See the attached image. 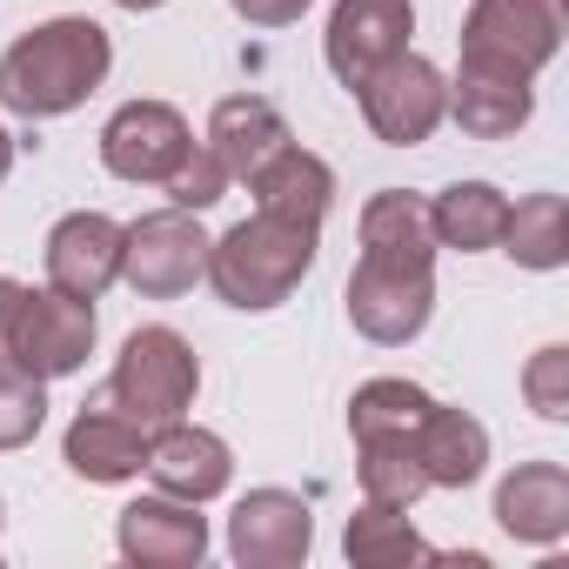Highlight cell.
Returning <instances> with one entry per match:
<instances>
[{"label":"cell","mask_w":569,"mask_h":569,"mask_svg":"<svg viewBox=\"0 0 569 569\" xmlns=\"http://www.w3.org/2000/svg\"><path fill=\"white\" fill-rule=\"evenodd\" d=\"M429 402H436L429 389H416L402 376H376L349 402V436L356 442H369V436H416V422L429 416Z\"/></svg>","instance_id":"484cf974"},{"label":"cell","mask_w":569,"mask_h":569,"mask_svg":"<svg viewBox=\"0 0 569 569\" xmlns=\"http://www.w3.org/2000/svg\"><path fill=\"white\" fill-rule=\"evenodd\" d=\"M208 274V234H201V214H188V208H154V214H141V221H128L121 228V281L134 296H148V302H174V296H188L194 281Z\"/></svg>","instance_id":"8992f818"},{"label":"cell","mask_w":569,"mask_h":569,"mask_svg":"<svg viewBox=\"0 0 569 569\" xmlns=\"http://www.w3.org/2000/svg\"><path fill=\"white\" fill-rule=\"evenodd\" d=\"M342 549H349L356 569H402V562H429V556H436V549L416 536L409 509H382V502H362V516H349Z\"/></svg>","instance_id":"cb8c5ba5"},{"label":"cell","mask_w":569,"mask_h":569,"mask_svg":"<svg viewBox=\"0 0 569 569\" xmlns=\"http://www.w3.org/2000/svg\"><path fill=\"white\" fill-rule=\"evenodd\" d=\"M516 268H536V274H556L562 261H569V208H562V194H549V188H536V194H522L516 208H509V221H502V241H496Z\"/></svg>","instance_id":"603a6c76"},{"label":"cell","mask_w":569,"mask_h":569,"mask_svg":"<svg viewBox=\"0 0 569 569\" xmlns=\"http://www.w3.org/2000/svg\"><path fill=\"white\" fill-rule=\"evenodd\" d=\"M496 522L516 542H562L569 536V469L562 462H522L496 482Z\"/></svg>","instance_id":"2e32d148"},{"label":"cell","mask_w":569,"mask_h":569,"mask_svg":"<svg viewBox=\"0 0 569 569\" xmlns=\"http://www.w3.org/2000/svg\"><path fill=\"white\" fill-rule=\"evenodd\" d=\"M356 101H362V121L376 128V141H389V148H416V141H429L436 128H442V114H449V81H442V68L436 61H422V54H389L362 88H349Z\"/></svg>","instance_id":"52a82bcc"},{"label":"cell","mask_w":569,"mask_h":569,"mask_svg":"<svg viewBox=\"0 0 569 569\" xmlns=\"http://www.w3.org/2000/svg\"><path fill=\"white\" fill-rule=\"evenodd\" d=\"M254 208H268V214H296V221H316L322 228V214L336 208V168L322 161V154H309V148H281L254 181Z\"/></svg>","instance_id":"44dd1931"},{"label":"cell","mask_w":569,"mask_h":569,"mask_svg":"<svg viewBox=\"0 0 569 569\" xmlns=\"http://www.w3.org/2000/svg\"><path fill=\"white\" fill-rule=\"evenodd\" d=\"M8 168H14V134L0 128V181H8Z\"/></svg>","instance_id":"4dcf8cb0"},{"label":"cell","mask_w":569,"mask_h":569,"mask_svg":"<svg viewBox=\"0 0 569 569\" xmlns=\"http://www.w3.org/2000/svg\"><path fill=\"white\" fill-rule=\"evenodd\" d=\"M114 68V41L88 14H61L28 28L8 54H0V108L21 121H54L74 114Z\"/></svg>","instance_id":"6da1fadb"},{"label":"cell","mask_w":569,"mask_h":569,"mask_svg":"<svg viewBox=\"0 0 569 569\" xmlns=\"http://www.w3.org/2000/svg\"><path fill=\"white\" fill-rule=\"evenodd\" d=\"M48 422V382L0 349V449H28Z\"/></svg>","instance_id":"4316f807"},{"label":"cell","mask_w":569,"mask_h":569,"mask_svg":"<svg viewBox=\"0 0 569 569\" xmlns=\"http://www.w3.org/2000/svg\"><path fill=\"white\" fill-rule=\"evenodd\" d=\"M228 8L248 21V28H289V21H302L316 0H228Z\"/></svg>","instance_id":"f546056e"},{"label":"cell","mask_w":569,"mask_h":569,"mask_svg":"<svg viewBox=\"0 0 569 569\" xmlns=\"http://www.w3.org/2000/svg\"><path fill=\"white\" fill-rule=\"evenodd\" d=\"M429 316H436V268H402V261H376V254L356 261V274H349L356 336H369L382 349H402L429 329Z\"/></svg>","instance_id":"ba28073f"},{"label":"cell","mask_w":569,"mask_h":569,"mask_svg":"<svg viewBox=\"0 0 569 569\" xmlns=\"http://www.w3.org/2000/svg\"><path fill=\"white\" fill-rule=\"evenodd\" d=\"M362 449V496L382 509H416L429 496V469L416 456V436H369Z\"/></svg>","instance_id":"d4e9b609"},{"label":"cell","mask_w":569,"mask_h":569,"mask_svg":"<svg viewBox=\"0 0 569 569\" xmlns=\"http://www.w3.org/2000/svg\"><path fill=\"white\" fill-rule=\"evenodd\" d=\"M522 396H529V409H536L542 422H569V349H562V342H549V349L529 356Z\"/></svg>","instance_id":"83f0119b"},{"label":"cell","mask_w":569,"mask_h":569,"mask_svg":"<svg viewBox=\"0 0 569 569\" xmlns=\"http://www.w3.org/2000/svg\"><path fill=\"white\" fill-rule=\"evenodd\" d=\"M188 148H194V134H188L181 108H168V101H128V108H114L108 128H101V161H108V174H114V181H134V188H161V181L181 168Z\"/></svg>","instance_id":"9c48e42d"},{"label":"cell","mask_w":569,"mask_h":569,"mask_svg":"<svg viewBox=\"0 0 569 569\" xmlns=\"http://www.w3.org/2000/svg\"><path fill=\"white\" fill-rule=\"evenodd\" d=\"M161 188H168V201H174V208L201 214V208H214V201L228 194V168H221V161L208 154V141H201V148H188V154H181V168H174Z\"/></svg>","instance_id":"f1b7e54d"},{"label":"cell","mask_w":569,"mask_h":569,"mask_svg":"<svg viewBox=\"0 0 569 569\" xmlns=\"http://www.w3.org/2000/svg\"><path fill=\"white\" fill-rule=\"evenodd\" d=\"M362 254L376 261H402V268H436V228H429V201L409 188H382L362 208Z\"/></svg>","instance_id":"ffe728a7"},{"label":"cell","mask_w":569,"mask_h":569,"mask_svg":"<svg viewBox=\"0 0 569 569\" xmlns=\"http://www.w3.org/2000/svg\"><path fill=\"white\" fill-rule=\"evenodd\" d=\"M502 221H509V194L496 181H456L429 201L436 248H456V254H489L502 241Z\"/></svg>","instance_id":"7402d4cb"},{"label":"cell","mask_w":569,"mask_h":569,"mask_svg":"<svg viewBox=\"0 0 569 569\" xmlns=\"http://www.w3.org/2000/svg\"><path fill=\"white\" fill-rule=\"evenodd\" d=\"M141 469H148L154 489L174 496V502H214V496L234 482L228 442H221L214 429H194V422H161V429L148 436V462H141Z\"/></svg>","instance_id":"5bb4252c"},{"label":"cell","mask_w":569,"mask_h":569,"mask_svg":"<svg viewBox=\"0 0 569 569\" xmlns=\"http://www.w3.org/2000/svg\"><path fill=\"white\" fill-rule=\"evenodd\" d=\"M194 389H201V362H194L188 336L154 322V329H134V336L121 342L101 402H114L121 416H134V422L154 436L161 422H181V416L194 409Z\"/></svg>","instance_id":"277c9868"},{"label":"cell","mask_w":569,"mask_h":569,"mask_svg":"<svg viewBox=\"0 0 569 569\" xmlns=\"http://www.w3.org/2000/svg\"><path fill=\"white\" fill-rule=\"evenodd\" d=\"M114 8H128V14H154V8H168V0H114Z\"/></svg>","instance_id":"1f68e13d"},{"label":"cell","mask_w":569,"mask_h":569,"mask_svg":"<svg viewBox=\"0 0 569 569\" xmlns=\"http://www.w3.org/2000/svg\"><path fill=\"white\" fill-rule=\"evenodd\" d=\"M316 549V516L296 489H248L228 516V556L241 569H296Z\"/></svg>","instance_id":"30bf717a"},{"label":"cell","mask_w":569,"mask_h":569,"mask_svg":"<svg viewBox=\"0 0 569 569\" xmlns=\"http://www.w3.org/2000/svg\"><path fill=\"white\" fill-rule=\"evenodd\" d=\"M449 114L469 141H509L516 128H529L536 114V88L516 74H489V68H456L449 81Z\"/></svg>","instance_id":"ac0fdd59"},{"label":"cell","mask_w":569,"mask_h":569,"mask_svg":"<svg viewBox=\"0 0 569 569\" xmlns=\"http://www.w3.org/2000/svg\"><path fill=\"white\" fill-rule=\"evenodd\" d=\"M121 281V221L101 208H74L48 234V289L74 302H101Z\"/></svg>","instance_id":"7c38bea8"},{"label":"cell","mask_w":569,"mask_h":569,"mask_svg":"<svg viewBox=\"0 0 569 569\" xmlns=\"http://www.w3.org/2000/svg\"><path fill=\"white\" fill-rule=\"evenodd\" d=\"M569 34V0H476L462 14V68L536 81Z\"/></svg>","instance_id":"5b68a950"},{"label":"cell","mask_w":569,"mask_h":569,"mask_svg":"<svg viewBox=\"0 0 569 569\" xmlns=\"http://www.w3.org/2000/svg\"><path fill=\"white\" fill-rule=\"evenodd\" d=\"M61 456L81 482H134L141 462H148V429L134 416H121L114 402H88L68 436H61Z\"/></svg>","instance_id":"9a60e30c"},{"label":"cell","mask_w":569,"mask_h":569,"mask_svg":"<svg viewBox=\"0 0 569 569\" xmlns=\"http://www.w3.org/2000/svg\"><path fill=\"white\" fill-rule=\"evenodd\" d=\"M409 34H416V8H409V0H336L322 54H329L342 88H362L389 54L409 48Z\"/></svg>","instance_id":"8fae6325"},{"label":"cell","mask_w":569,"mask_h":569,"mask_svg":"<svg viewBox=\"0 0 569 569\" xmlns=\"http://www.w3.org/2000/svg\"><path fill=\"white\" fill-rule=\"evenodd\" d=\"M94 302H74L61 289H28V281L0 274V349H8L28 376L61 382L74 369H88L94 356Z\"/></svg>","instance_id":"3957f363"},{"label":"cell","mask_w":569,"mask_h":569,"mask_svg":"<svg viewBox=\"0 0 569 569\" xmlns=\"http://www.w3.org/2000/svg\"><path fill=\"white\" fill-rule=\"evenodd\" d=\"M416 456L429 469V489H469L489 469V429L469 409L429 402V416L416 422Z\"/></svg>","instance_id":"d6986e66"},{"label":"cell","mask_w":569,"mask_h":569,"mask_svg":"<svg viewBox=\"0 0 569 569\" xmlns=\"http://www.w3.org/2000/svg\"><path fill=\"white\" fill-rule=\"evenodd\" d=\"M114 542L141 569H194L208 556V516H201V502H174V496L154 489V496L121 509Z\"/></svg>","instance_id":"4fadbf2b"},{"label":"cell","mask_w":569,"mask_h":569,"mask_svg":"<svg viewBox=\"0 0 569 569\" xmlns=\"http://www.w3.org/2000/svg\"><path fill=\"white\" fill-rule=\"evenodd\" d=\"M281 148H289V121L261 94H228L208 114V154L228 168V181H254Z\"/></svg>","instance_id":"e0dca14e"},{"label":"cell","mask_w":569,"mask_h":569,"mask_svg":"<svg viewBox=\"0 0 569 569\" xmlns=\"http://www.w3.org/2000/svg\"><path fill=\"white\" fill-rule=\"evenodd\" d=\"M316 241L322 228L316 221H296V214H268L254 208L248 221H234L221 241H208V274L214 296L241 316H261V309H281L316 268Z\"/></svg>","instance_id":"7a4b0ae2"}]
</instances>
